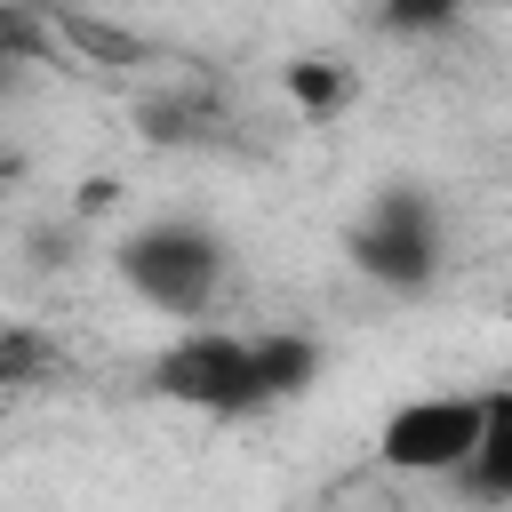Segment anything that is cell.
<instances>
[{"label":"cell","mask_w":512,"mask_h":512,"mask_svg":"<svg viewBox=\"0 0 512 512\" xmlns=\"http://www.w3.org/2000/svg\"><path fill=\"white\" fill-rule=\"evenodd\" d=\"M376 8H384L392 32H432V24H448V16L472 8V0H376Z\"/></svg>","instance_id":"7"},{"label":"cell","mask_w":512,"mask_h":512,"mask_svg":"<svg viewBox=\"0 0 512 512\" xmlns=\"http://www.w3.org/2000/svg\"><path fill=\"white\" fill-rule=\"evenodd\" d=\"M344 256H352V272L416 296V288H432V272H440V208H432L416 184H392V192H376V200L360 208V224L344 232Z\"/></svg>","instance_id":"3"},{"label":"cell","mask_w":512,"mask_h":512,"mask_svg":"<svg viewBox=\"0 0 512 512\" xmlns=\"http://www.w3.org/2000/svg\"><path fill=\"white\" fill-rule=\"evenodd\" d=\"M288 88H296V104H312V112H328V104L344 96V64H328V56H304V64L288 72Z\"/></svg>","instance_id":"6"},{"label":"cell","mask_w":512,"mask_h":512,"mask_svg":"<svg viewBox=\"0 0 512 512\" xmlns=\"http://www.w3.org/2000/svg\"><path fill=\"white\" fill-rule=\"evenodd\" d=\"M120 280H128L152 312L200 320V312L216 304V288H224V240H216L208 224L160 216V224H144V232L120 240Z\"/></svg>","instance_id":"2"},{"label":"cell","mask_w":512,"mask_h":512,"mask_svg":"<svg viewBox=\"0 0 512 512\" xmlns=\"http://www.w3.org/2000/svg\"><path fill=\"white\" fill-rule=\"evenodd\" d=\"M312 376H320V344H312V336H288V328H264V336L184 328V336L152 360V384H160L168 400H184V408H208V416L280 408V400H296Z\"/></svg>","instance_id":"1"},{"label":"cell","mask_w":512,"mask_h":512,"mask_svg":"<svg viewBox=\"0 0 512 512\" xmlns=\"http://www.w3.org/2000/svg\"><path fill=\"white\" fill-rule=\"evenodd\" d=\"M464 480H472L480 496L512 504V392H488V432H480V448H472Z\"/></svg>","instance_id":"5"},{"label":"cell","mask_w":512,"mask_h":512,"mask_svg":"<svg viewBox=\"0 0 512 512\" xmlns=\"http://www.w3.org/2000/svg\"><path fill=\"white\" fill-rule=\"evenodd\" d=\"M480 432H488V392H424L384 416L376 448L392 472H464Z\"/></svg>","instance_id":"4"},{"label":"cell","mask_w":512,"mask_h":512,"mask_svg":"<svg viewBox=\"0 0 512 512\" xmlns=\"http://www.w3.org/2000/svg\"><path fill=\"white\" fill-rule=\"evenodd\" d=\"M32 8H56V0H32Z\"/></svg>","instance_id":"8"}]
</instances>
